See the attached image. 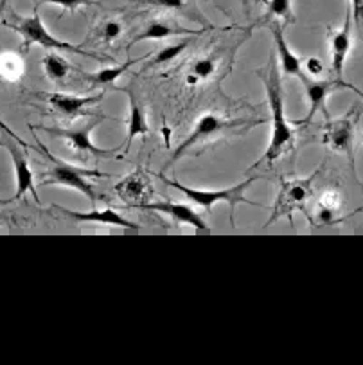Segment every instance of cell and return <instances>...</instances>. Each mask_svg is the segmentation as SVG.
Instances as JSON below:
<instances>
[{
  "instance_id": "17",
  "label": "cell",
  "mask_w": 363,
  "mask_h": 365,
  "mask_svg": "<svg viewBox=\"0 0 363 365\" xmlns=\"http://www.w3.org/2000/svg\"><path fill=\"white\" fill-rule=\"evenodd\" d=\"M128 96V101H130V115H128V139L124 144V153L130 151L131 143H133L137 137H146L150 133V126H148L146 113H144L143 106L137 101L135 94L131 91H124Z\"/></svg>"
},
{
  "instance_id": "33",
  "label": "cell",
  "mask_w": 363,
  "mask_h": 365,
  "mask_svg": "<svg viewBox=\"0 0 363 365\" xmlns=\"http://www.w3.org/2000/svg\"><path fill=\"white\" fill-rule=\"evenodd\" d=\"M9 200H0V204H8Z\"/></svg>"
},
{
  "instance_id": "30",
  "label": "cell",
  "mask_w": 363,
  "mask_h": 365,
  "mask_svg": "<svg viewBox=\"0 0 363 365\" xmlns=\"http://www.w3.org/2000/svg\"><path fill=\"white\" fill-rule=\"evenodd\" d=\"M319 205H326V207L338 209L342 211V198L337 191H326L319 200Z\"/></svg>"
},
{
  "instance_id": "34",
  "label": "cell",
  "mask_w": 363,
  "mask_h": 365,
  "mask_svg": "<svg viewBox=\"0 0 363 365\" xmlns=\"http://www.w3.org/2000/svg\"><path fill=\"white\" fill-rule=\"evenodd\" d=\"M4 6H6V0H2V8H4Z\"/></svg>"
},
{
  "instance_id": "18",
  "label": "cell",
  "mask_w": 363,
  "mask_h": 365,
  "mask_svg": "<svg viewBox=\"0 0 363 365\" xmlns=\"http://www.w3.org/2000/svg\"><path fill=\"white\" fill-rule=\"evenodd\" d=\"M203 31H195V29H185V27H176V26H171V24L168 22H162V20H155V22H151L150 26L146 27V29L143 31L140 34H137V36L131 40L130 43H128V49L130 51L131 47L135 46V43L139 42H148V40H153V42H158V40H165V38H173V36H180V34H202Z\"/></svg>"
},
{
  "instance_id": "26",
  "label": "cell",
  "mask_w": 363,
  "mask_h": 365,
  "mask_svg": "<svg viewBox=\"0 0 363 365\" xmlns=\"http://www.w3.org/2000/svg\"><path fill=\"white\" fill-rule=\"evenodd\" d=\"M315 222L319 225H337L342 222V216L338 209L326 207V205H317L315 211Z\"/></svg>"
},
{
  "instance_id": "10",
  "label": "cell",
  "mask_w": 363,
  "mask_h": 365,
  "mask_svg": "<svg viewBox=\"0 0 363 365\" xmlns=\"http://www.w3.org/2000/svg\"><path fill=\"white\" fill-rule=\"evenodd\" d=\"M352 47V11L347 2L345 8V20L342 27L329 33V49H331V71L334 78H344L345 61Z\"/></svg>"
},
{
  "instance_id": "3",
  "label": "cell",
  "mask_w": 363,
  "mask_h": 365,
  "mask_svg": "<svg viewBox=\"0 0 363 365\" xmlns=\"http://www.w3.org/2000/svg\"><path fill=\"white\" fill-rule=\"evenodd\" d=\"M158 178H160L165 185L180 191L185 198L191 200L193 204L205 209V211H210V209H213L216 204H220V202H227L230 207V220H232V225H234V211H236L237 204L259 205L245 196L247 195V189L257 180V177H250L247 178V180L240 182V184L230 185V187H225V189H195V187H188V185L180 184V182L176 180H171V178L164 177V175H158Z\"/></svg>"
},
{
  "instance_id": "19",
  "label": "cell",
  "mask_w": 363,
  "mask_h": 365,
  "mask_svg": "<svg viewBox=\"0 0 363 365\" xmlns=\"http://www.w3.org/2000/svg\"><path fill=\"white\" fill-rule=\"evenodd\" d=\"M143 60H146V56L137 58V60H128L121 65H112V67L101 68L98 72H83L85 79L88 81L92 87H103V88H117L116 81L121 78L123 74H126L128 68L133 67L135 63H140Z\"/></svg>"
},
{
  "instance_id": "22",
  "label": "cell",
  "mask_w": 363,
  "mask_h": 365,
  "mask_svg": "<svg viewBox=\"0 0 363 365\" xmlns=\"http://www.w3.org/2000/svg\"><path fill=\"white\" fill-rule=\"evenodd\" d=\"M44 71L51 81H61V79L67 78L68 72L78 71V68L72 67L65 58H61L56 51H53L44 58Z\"/></svg>"
},
{
  "instance_id": "23",
  "label": "cell",
  "mask_w": 363,
  "mask_h": 365,
  "mask_svg": "<svg viewBox=\"0 0 363 365\" xmlns=\"http://www.w3.org/2000/svg\"><path fill=\"white\" fill-rule=\"evenodd\" d=\"M266 19L282 20V24H295L292 0H266Z\"/></svg>"
},
{
  "instance_id": "27",
  "label": "cell",
  "mask_w": 363,
  "mask_h": 365,
  "mask_svg": "<svg viewBox=\"0 0 363 365\" xmlns=\"http://www.w3.org/2000/svg\"><path fill=\"white\" fill-rule=\"evenodd\" d=\"M140 4L155 6V8L168 9V11H182L188 8V0H137Z\"/></svg>"
},
{
  "instance_id": "13",
  "label": "cell",
  "mask_w": 363,
  "mask_h": 365,
  "mask_svg": "<svg viewBox=\"0 0 363 365\" xmlns=\"http://www.w3.org/2000/svg\"><path fill=\"white\" fill-rule=\"evenodd\" d=\"M282 26H285V24H281L279 20H270L268 24L270 31H272V36H274L275 56H277L279 68H281L282 76H295V78L300 79L306 74L302 67V60L293 53L292 47L286 42L285 33H282Z\"/></svg>"
},
{
  "instance_id": "14",
  "label": "cell",
  "mask_w": 363,
  "mask_h": 365,
  "mask_svg": "<svg viewBox=\"0 0 363 365\" xmlns=\"http://www.w3.org/2000/svg\"><path fill=\"white\" fill-rule=\"evenodd\" d=\"M105 98V92H99L98 96H74V94H61V92H53V94H45V99L53 106L56 112L68 119H76L81 115L88 106L98 105Z\"/></svg>"
},
{
  "instance_id": "11",
  "label": "cell",
  "mask_w": 363,
  "mask_h": 365,
  "mask_svg": "<svg viewBox=\"0 0 363 365\" xmlns=\"http://www.w3.org/2000/svg\"><path fill=\"white\" fill-rule=\"evenodd\" d=\"M139 209L143 211H155L160 215L169 216L178 225H189L196 230H207L209 225L203 222L202 216L188 204H178V202H169V200H162V202H146L140 205Z\"/></svg>"
},
{
  "instance_id": "20",
  "label": "cell",
  "mask_w": 363,
  "mask_h": 365,
  "mask_svg": "<svg viewBox=\"0 0 363 365\" xmlns=\"http://www.w3.org/2000/svg\"><path fill=\"white\" fill-rule=\"evenodd\" d=\"M24 74H26V61L22 54L11 53V51L0 53V79L13 83V81H19Z\"/></svg>"
},
{
  "instance_id": "7",
  "label": "cell",
  "mask_w": 363,
  "mask_h": 365,
  "mask_svg": "<svg viewBox=\"0 0 363 365\" xmlns=\"http://www.w3.org/2000/svg\"><path fill=\"white\" fill-rule=\"evenodd\" d=\"M108 117L98 115L94 119H90L86 125L79 126V128H45L41 126L40 130L49 133L54 139H61L71 146V150L74 153L79 155H90V157H113L121 148H112V150H103V148L96 146L92 143V132L94 128H98L103 120H106Z\"/></svg>"
},
{
  "instance_id": "31",
  "label": "cell",
  "mask_w": 363,
  "mask_h": 365,
  "mask_svg": "<svg viewBox=\"0 0 363 365\" xmlns=\"http://www.w3.org/2000/svg\"><path fill=\"white\" fill-rule=\"evenodd\" d=\"M349 6H351L352 11V20H354L359 33L363 34V0H349Z\"/></svg>"
},
{
  "instance_id": "35",
  "label": "cell",
  "mask_w": 363,
  "mask_h": 365,
  "mask_svg": "<svg viewBox=\"0 0 363 365\" xmlns=\"http://www.w3.org/2000/svg\"><path fill=\"white\" fill-rule=\"evenodd\" d=\"M362 140H363V139H362Z\"/></svg>"
},
{
  "instance_id": "28",
  "label": "cell",
  "mask_w": 363,
  "mask_h": 365,
  "mask_svg": "<svg viewBox=\"0 0 363 365\" xmlns=\"http://www.w3.org/2000/svg\"><path fill=\"white\" fill-rule=\"evenodd\" d=\"M34 2H40V4L60 6L61 9H67V11H76V9L90 6V2H92V0H34Z\"/></svg>"
},
{
  "instance_id": "29",
  "label": "cell",
  "mask_w": 363,
  "mask_h": 365,
  "mask_svg": "<svg viewBox=\"0 0 363 365\" xmlns=\"http://www.w3.org/2000/svg\"><path fill=\"white\" fill-rule=\"evenodd\" d=\"M302 67L304 72H306L307 76H311V78H322L324 71H326V65H324L322 60H319V58H306V60L302 61Z\"/></svg>"
},
{
  "instance_id": "16",
  "label": "cell",
  "mask_w": 363,
  "mask_h": 365,
  "mask_svg": "<svg viewBox=\"0 0 363 365\" xmlns=\"http://www.w3.org/2000/svg\"><path fill=\"white\" fill-rule=\"evenodd\" d=\"M16 144H19L16 140L8 143V150H9V155H11L13 166H15V177H16L15 200L24 198V196H26V192H31V195H33V198L36 200L38 204H40L36 187H34V175L29 168V162H27L24 151L20 150Z\"/></svg>"
},
{
  "instance_id": "2",
  "label": "cell",
  "mask_w": 363,
  "mask_h": 365,
  "mask_svg": "<svg viewBox=\"0 0 363 365\" xmlns=\"http://www.w3.org/2000/svg\"><path fill=\"white\" fill-rule=\"evenodd\" d=\"M15 20H19V22H0V26H6L8 29L16 31L22 36L24 53H27L31 49V46H40L47 51H63V53L79 54V56L92 58V60L98 61L110 60L108 56H103L99 53H90V51H85L83 47L74 46V43L58 40L54 34H51L49 31L45 29L40 13H38V8L34 9V13L31 16H26V19L24 16H15Z\"/></svg>"
},
{
  "instance_id": "15",
  "label": "cell",
  "mask_w": 363,
  "mask_h": 365,
  "mask_svg": "<svg viewBox=\"0 0 363 365\" xmlns=\"http://www.w3.org/2000/svg\"><path fill=\"white\" fill-rule=\"evenodd\" d=\"M116 192L128 207H140L150 202V180L143 171L137 170L116 185Z\"/></svg>"
},
{
  "instance_id": "9",
  "label": "cell",
  "mask_w": 363,
  "mask_h": 365,
  "mask_svg": "<svg viewBox=\"0 0 363 365\" xmlns=\"http://www.w3.org/2000/svg\"><path fill=\"white\" fill-rule=\"evenodd\" d=\"M300 81H302L304 85V92H306V99H307V105H310V110H307V113L302 117V119L297 120V126L307 125V123H311V119H313L317 113L326 112L327 99H329V96L334 94V92L345 91V88H351V91L359 92L354 85L344 81V78H334V76L327 79L326 78L319 79V78H310L307 74H304L302 78H300Z\"/></svg>"
},
{
  "instance_id": "24",
  "label": "cell",
  "mask_w": 363,
  "mask_h": 365,
  "mask_svg": "<svg viewBox=\"0 0 363 365\" xmlns=\"http://www.w3.org/2000/svg\"><path fill=\"white\" fill-rule=\"evenodd\" d=\"M188 46H189V40H184V42H178V43H173V46L162 47V49L158 51L153 58H151V61L148 63V67H160V65L171 63L173 60H176L180 54L188 49Z\"/></svg>"
},
{
  "instance_id": "32",
  "label": "cell",
  "mask_w": 363,
  "mask_h": 365,
  "mask_svg": "<svg viewBox=\"0 0 363 365\" xmlns=\"http://www.w3.org/2000/svg\"><path fill=\"white\" fill-rule=\"evenodd\" d=\"M0 130H2V132H4V133H6V135H8V137H11V139H13V140H16V143H19V144H20V146L27 148V144H26V143H24V140H22V139H20V137H19V135H16V133H15V132H13V130H11V128H9V126H8V125H6V123H4V120H2V119H0Z\"/></svg>"
},
{
  "instance_id": "6",
  "label": "cell",
  "mask_w": 363,
  "mask_h": 365,
  "mask_svg": "<svg viewBox=\"0 0 363 365\" xmlns=\"http://www.w3.org/2000/svg\"><path fill=\"white\" fill-rule=\"evenodd\" d=\"M49 158L54 162V166L44 175L45 180L41 182V184L44 185H63V187L76 189V191L83 192V195L90 200V204H96L98 195H96L94 185L90 184L88 178L108 177V175L101 173V171H96V170H83V168L72 166V164H67V162L58 160V158H54L53 155H49Z\"/></svg>"
},
{
  "instance_id": "5",
  "label": "cell",
  "mask_w": 363,
  "mask_h": 365,
  "mask_svg": "<svg viewBox=\"0 0 363 365\" xmlns=\"http://www.w3.org/2000/svg\"><path fill=\"white\" fill-rule=\"evenodd\" d=\"M320 170L315 171L311 177L304 178H281V189H279L277 200H275L274 212L270 216L266 227L277 222L279 218L286 216L292 220L293 211L300 209L302 211L306 204L310 202L311 195H313V184L315 178L319 177Z\"/></svg>"
},
{
  "instance_id": "1",
  "label": "cell",
  "mask_w": 363,
  "mask_h": 365,
  "mask_svg": "<svg viewBox=\"0 0 363 365\" xmlns=\"http://www.w3.org/2000/svg\"><path fill=\"white\" fill-rule=\"evenodd\" d=\"M257 76L262 79L266 91V99H268L270 112H272V139H270L268 148L265 153L259 157L254 166L248 171L259 170V168L274 166L281 157H285L293 148L297 139V132L290 120L286 119L285 113V94H282V78L281 68H279L275 51L270 53V63L266 71H257Z\"/></svg>"
},
{
  "instance_id": "8",
  "label": "cell",
  "mask_w": 363,
  "mask_h": 365,
  "mask_svg": "<svg viewBox=\"0 0 363 365\" xmlns=\"http://www.w3.org/2000/svg\"><path fill=\"white\" fill-rule=\"evenodd\" d=\"M359 115H362V110L352 105V108L342 117L327 120L322 133L324 146L337 151V153L345 155L351 160L352 166H354V130Z\"/></svg>"
},
{
  "instance_id": "21",
  "label": "cell",
  "mask_w": 363,
  "mask_h": 365,
  "mask_svg": "<svg viewBox=\"0 0 363 365\" xmlns=\"http://www.w3.org/2000/svg\"><path fill=\"white\" fill-rule=\"evenodd\" d=\"M218 61L216 58L213 56H202L196 58L191 63L188 72V85H198L200 81H205V79H210L214 74H216Z\"/></svg>"
},
{
  "instance_id": "12",
  "label": "cell",
  "mask_w": 363,
  "mask_h": 365,
  "mask_svg": "<svg viewBox=\"0 0 363 365\" xmlns=\"http://www.w3.org/2000/svg\"><path fill=\"white\" fill-rule=\"evenodd\" d=\"M54 211L60 212L63 218H71L74 222L81 223H96V225H108V227H119V229H131L137 230L140 229L139 223L130 222L128 218L121 216L119 212L113 211V209H103V211H98V209H92L88 212H79V211H71L67 207H61V205H51Z\"/></svg>"
},
{
  "instance_id": "25",
  "label": "cell",
  "mask_w": 363,
  "mask_h": 365,
  "mask_svg": "<svg viewBox=\"0 0 363 365\" xmlns=\"http://www.w3.org/2000/svg\"><path fill=\"white\" fill-rule=\"evenodd\" d=\"M123 29L124 27L119 20L108 19L98 27V38L101 40L103 43H112V42H116L117 38H121Z\"/></svg>"
},
{
  "instance_id": "4",
  "label": "cell",
  "mask_w": 363,
  "mask_h": 365,
  "mask_svg": "<svg viewBox=\"0 0 363 365\" xmlns=\"http://www.w3.org/2000/svg\"><path fill=\"white\" fill-rule=\"evenodd\" d=\"M261 120H245V119H227V117H221L218 113H203L198 120H196L193 132L185 137L184 143H180L176 146V150L173 151V155L169 157V160L165 162V168H171L178 158L184 157L191 148H195L196 144L203 143V140L213 139L216 133L225 132V130H234L240 128L243 125H259Z\"/></svg>"
}]
</instances>
